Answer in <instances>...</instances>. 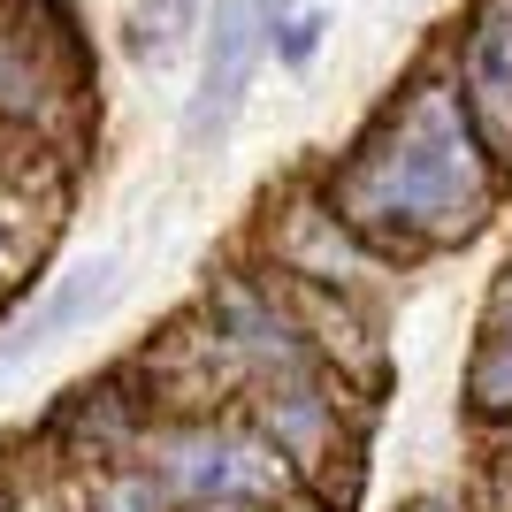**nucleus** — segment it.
Masks as SVG:
<instances>
[{"label": "nucleus", "mask_w": 512, "mask_h": 512, "mask_svg": "<svg viewBox=\"0 0 512 512\" xmlns=\"http://www.w3.org/2000/svg\"><path fill=\"white\" fill-rule=\"evenodd\" d=\"M329 214L367 245H444L490 214V153L474 138L459 85L421 77L406 107L329 184Z\"/></svg>", "instance_id": "f257e3e1"}, {"label": "nucleus", "mask_w": 512, "mask_h": 512, "mask_svg": "<svg viewBox=\"0 0 512 512\" xmlns=\"http://www.w3.org/2000/svg\"><path fill=\"white\" fill-rule=\"evenodd\" d=\"M153 482L184 505H268L291 490V459L237 421H192L153 444Z\"/></svg>", "instance_id": "f03ea898"}, {"label": "nucleus", "mask_w": 512, "mask_h": 512, "mask_svg": "<svg viewBox=\"0 0 512 512\" xmlns=\"http://www.w3.org/2000/svg\"><path fill=\"white\" fill-rule=\"evenodd\" d=\"M268 31H276V0H214L199 92H192V107H184V146L192 153H214L230 138L237 107L253 92V69H260V54H268Z\"/></svg>", "instance_id": "7ed1b4c3"}, {"label": "nucleus", "mask_w": 512, "mask_h": 512, "mask_svg": "<svg viewBox=\"0 0 512 512\" xmlns=\"http://www.w3.org/2000/svg\"><path fill=\"white\" fill-rule=\"evenodd\" d=\"M459 107H467V123L482 146L512 153V0H490L482 16H474L467 31V92H459Z\"/></svg>", "instance_id": "20e7f679"}, {"label": "nucleus", "mask_w": 512, "mask_h": 512, "mask_svg": "<svg viewBox=\"0 0 512 512\" xmlns=\"http://www.w3.org/2000/svg\"><path fill=\"white\" fill-rule=\"evenodd\" d=\"M107 299H115V260L100 253V260H85V268H77V276H69L62 291H46V299L31 306V314H23L16 329H8V344H0V367H16L23 352H39V344H54L62 329L92 321Z\"/></svg>", "instance_id": "39448f33"}, {"label": "nucleus", "mask_w": 512, "mask_h": 512, "mask_svg": "<svg viewBox=\"0 0 512 512\" xmlns=\"http://www.w3.org/2000/svg\"><path fill=\"white\" fill-rule=\"evenodd\" d=\"M467 398L474 413H512V268L497 283L490 314H482V344H474V367H467Z\"/></svg>", "instance_id": "423d86ee"}, {"label": "nucleus", "mask_w": 512, "mask_h": 512, "mask_svg": "<svg viewBox=\"0 0 512 512\" xmlns=\"http://www.w3.org/2000/svg\"><path fill=\"white\" fill-rule=\"evenodd\" d=\"M360 237L344 230L329 207H291V230H283V260L299 268V276H321V283H337V276H360L367 260L352 253Z\"/></svg>", "instance_id": "0eeeda50"}, {"label": "nucleus", "mask_w": 512, "mask_h": 512, "mask_svg": "<svg viewBox=\"0 0 512 512\" xmlns=\"http://www.w3.org/2000/svg\"><path fill=\"white\" fill-rule=\"evenodd\" d=\"M184 23H192V0H146V8L130 16V54L161 69L176 54V39H184Z\"/></svg>", "instance_id": "6e6552de"}, {"label": "nucleus", "mask_w": 512, "mask_h": 512, "mask_svg": "<svg viewBox=\"0 0 512 512\" xmlns=\"http://www.w3.org/2000/svg\"><path fill=\"white\" fill-rule=\"evenodd\" d=\"M100 512H161V482L153 474H115L100 490Z\"/></svg>", "instance_id": "1a4fd4ad"}, {"label": "nucleus", "mask_w": 512, "mask_h": 512, "mask_svg": "<svg viewBox=\"0 0 512 512\" xmlns=\"http://www.w3.org/2000/svg\"><path fill=\"white\" fill-rule=\"evenodd\" d=\"M207 512H260V505H207Z\"/></svg>", "instance_id": "9d476101"}, {"label": "nucleus", "mask_w": 512, "mask_h": 512, "mask_svg": "<svg viewBox=\"0 0 512 512\" xmlns=\"http://www.w3.org/2000/svg\"><path fill=\"white\" fill-rule=\"evenodd\" d=\"M413 512H444V505H413Z\"/></svg>", "instance_id": "9b49d317"}]
</instances>
